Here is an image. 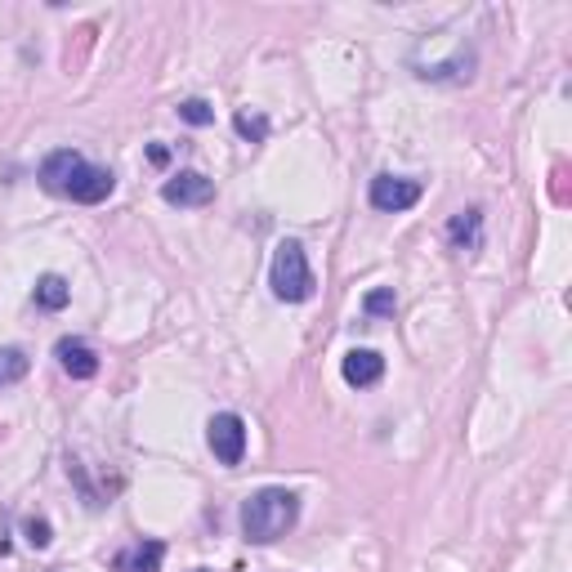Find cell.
Returning <instances> with one entry per match:
<instances>
[{
  "label": "cell",
  "mask_w": 572,
  "mask_h": 572,
  "mask_svg": "<svg viewBox=\"0 0 572 572\" xmlns=\"http://www.w3.org/2000/svg\"><path fill=\"white\" fill-rule=\"evenodd\" d=\"M112 183H117V179H112V170L81 162V166H76V175H72V183L63 188V198L81 202V206H99V202L112 198Z\"/></svg>",
  "instance_id": "cell-4"
},
{
  "label": "cell",
  "mask_w": 572,
  "mask_h": 572,
  "mask_svg": "<svg viewBox=\"0 0 572 572\" xmlns=\"http://www.w3.org/2000/svg\"><path fill=\"white\" fill-rule=\"evenodd\" d=\"M72 300V287L59 278V274H46L41 282H36V304H41V309H63V304Z\"/></svg>",
  "instance_id": "cell-11"
},
{
  "label": "cell",
  "mask_w": 572,
  "mask_h": 572,
  "mask_svg": "<svg viewBox=\"0 0 572 572\" xmlns=\"http://www.w3.org/2000/svg\"><path fill=\"white\" fill-rule=\"evenodd\" d=\"M162 559H166V546L162 542H143L130 555V572H162Z\"/></svg>",
  "instance_id": "cell-13"
},
{
  "label": "cell",
  "mask_w": 572,
  "mask_h": 572,
  "mask_svg": "<svg viewBox=\"0 0 572 572\" xmlns=\"http://www.w3.org/2000/svg\"><path fill=\"white\" fill-rule=\"evenodd\" d=\"M421 202V183L416 179H398V175H380V179H371V206L376 211H407V206H416Z\"/></svg>",
  "instance_id": "cell-5"
},
{
  "label": "cell",
  "mask_w": 572,
  "mask_h": 572,
  "mask_svg": "<svg viewBox=\"0 0 572 572\" xmlns=\"http://www.w3.org/2000/svg\"><path fill=\"white\" fill-rule=\"evenodd\" d=\"M269 282H274V295L287 300V304H304V300L314 295V269H309V259H304L300 242H282L274 251Z\"/></svg>",
  "instance_id": "cell-2"
},
{
  "label": "cell",
  "mask_w": 572,
  "mask_h": 572,
  "mask_svg": "<svg viewBox=\"0 0 572 572\" xmlns=\"http://www.w3.org/2000/svg\"><path fill=\"white\" fill-rule=\"evenodd\" d=\"M59 367L72 376V380H90L99 371V354L86 345V340H59Z\"/></svg>",
  "instance_id": "cell-8"
},
{
  "label": "cell",
  "mask_w": 572,
  "mask_h": 572,
  "mask_svg": "<svg viewBox=\"0 0 572 572\" xmlns=\"http://www.w3.org/2000/svg\"><path fill=\"white\" fill-rule=\"evenodd\" d=\"M27 546H36V550L50 546V523L46 519H27Z\"/></svg>",
  "instance_id": "cell-17"
},
{
  "label": "cell",
  "mask_w": 572,
  "mask_h": 572,
  "mask_svg": "<svg viewBox=\"0 0 572 572\" xmlns=\"http://www.w3.org/2000/svg\"><path fill=\"white\" fill-rule=\"evenodd\" d=\"M345 380L354 390H367V385H376L380 376H385V358H380L376 349H354V354H345Z\"/></svg>",
  "instance_id": "cell-10"
},
{
  "label": "cell",
  "mask_w": 572,
  "mask_h": 572,
  "mask_svg": "<svg viewBox=\"0 0 572 572\" xmlns=\"http://www.w3.org/2000/svg\"><path fill=\"white\" fill-rule=\"evenodd\" d=\"M86 157L81 152H72V148H59V152H50V157L41 162V183L50 188V193H59L63 198V188L72 183V175H76V166H81Z\"/></svg>",
  "instance_id": "cell-9"
},
{
  "label": "cell",
  "mask_w": 572,
  "mask_h": 572,
  "mask_svg": "<svg viewBox=\"0 0 572 572\" xmlns=\"http://www.w3.org/2000/svg\"><path fill=\"white\" fill-rule=\"evenodd\" d=\"M206 443H211L219 466H242V456H246V425H242V416L215 411L211 425H206Z\"/></svg>",
  "instance_id": "cell-3"
},
{
  "label": "cell",
  "mask_w": 572,
  "mask_h": 572,
  "mask_svg": "<svg viewBox=\"0 0 572 572\" xmlns=\"http://www.w3.org/2000/svg\"><path fill=\"white\" fill-rule=\"evenodd\" d=\"M27 367H31V358L23 349H0V390L18 385V380L27 376Z\"/></svg>",
  "instance_id": "cell-12"
},
{
  "label": "cell",
  "mask_w": 572,
  "mask_h": 572,
  "mask_svg": "<svg viewBox=\"0 0 572 572\" xmlns=\"http://www.w3.org/2000/svg\"><path fill=\"white\" fill-rule=\"evenodd\" d=\"M447 242H452V251L474 255L483 246V215L479 211H456L452 224H447Z\"/></svg>",
  "instance_id": "cell-7"
},
{
  "label": "cell",
  "mask_w": 572,
  "mask_h": 572,
  "mask_svg": "<svg viewBox=\"0 0 572 572\" xmlns=\"http://www.w3.org/2000/svg\"><path fill=\"white\" fill-rule=\"evenodd\" d=\"M193 572H211V568H193Z\"/></svg>",
  "instance_id": "cell-18"
},
{
  "label": "cell",
  "mask_w": 572,
  "mask_h": 572,
  "mask_svg": "<svg viewBox=\"0 0 572 572\" xmlns=\"http://www.w3.org/2000/svg\"><path fill=\"white\" fill-rule=\"evenodd\" d=\"M363 309H367L371 318H390V314L398 309V300H394V291H390V287H380V291H371V295H367Z\"/></svg>",
  "instance_id": "cell-15"
},
{
  "label": "cell",
  "mask_w": 572,
  "mask_h": 572,
  "mask_svg": "<svg viewBox=\"0 0 572 572\" xmlns=\"http://www.w3.org/2000/svg\"><path fill=\"white\" fill-rule=\"evenodd\" d=\"M295 519H300V497L287 487H264L255 497H246V506H242V532L255 546H269L278 537H287L295 527Z\"/></svg>",
  "instance_id": "cell-1"
},
{
  "label": "cell",
  "mask_w": 572,
  "mask_h": 572,
  "mask_svg": "<svg viewBox=\"0 0 572 572\" xmlns=\"http://www.w3.org/2000/svg\"><path fill=\"white\" fill-rule=\"evenodd\" d=\"M179 117H183L188 126H211L215 112H211V103H202V99H183V103H179Z\"/></svg>",
  "instance_id": "cell-16"
},
{
  "label": "cell",
  "mask_w": 572,
  "mask_h": 572,
  "mask_svg": "<svg viewBox=\"0 0 572 572\" xmlns=\"http://www.w3.org/2000/svg\"><path fill=\"white\" fill-rule=\"evenodd\" d=\"M233 126H238V135L251 139V143H264V139H269V122H264V117H251V112H238Z\"/></svg>",
  "instance_id": "cell-14"
},
{
  "label": "cell",
  "mask_w": 572,
  "mask_h": 572,
  "mask_svg": "<svg viewBox=\"0 0 572 572\" xmlns=\"http://www.w3.org/2000/svg\"><path fill=\"white\" fill-rule=\"evenodd\" d=\"M162 198H166L170 206H206V202L215 198V183H211L206 175H198V170H179L175 179H166Z\"/></svg>",
  "instance_id": "cell-6"
}]
</instances>
